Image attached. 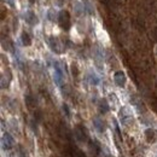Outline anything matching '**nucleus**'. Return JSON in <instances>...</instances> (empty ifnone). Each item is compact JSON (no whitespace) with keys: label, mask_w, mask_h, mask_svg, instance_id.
<instances>
[{"label":"nucleus","mask_w":157,"mask_h":157,"mask_svg":"<svg viewBox=\"0 0 157 157\" xmlns=\"http://www.w3.org/2000/svg\"><path fill=\"white\" fill-rule=\"evenodd\" d=\"M90 80H91V82H92V83H94V85H98L99 78H97L94 74H90Z\"/></svg>","instance_id":"obj_16"},{"label":"nucleus","mask_w":157,"mask_h":157,"mask_svg":"<svg viewBox=\"0 0 157 157\" xmlns=\"http://www.w3.org/2000/svg\"><path fill=\"white\" fill-rule=\"evenodd\" d=\"M1 146L5 151H9L15 146V139L10 133H4V136L1 138Z\"/></svg>","instance_id":"obj_5"},{"label":"nucleus","mask_w":157,"mask_h":157,"mask_svg":"<svg viewBox=\"0 0 157 157\" xmlns=\"http://www.w3.org/2000/svg\"><path fill=\"white\" fill-rule=\"evenodd\" d=\"M69 154H70L71 157H87V155L75 145H70L69 146Z\"/></svg>","instance_id":"obj_8"},{"label":"nucleus","mask_w":157,"mask_h":157,"mask_svg":"<svg viewBox=\"0 0 157 157\" xmlns=\"http://www.w3.org/2000/svg\"><path fill=\"white\" fill-rule=\"evenodd\" d=\"M62 109H63V111L65 113V116H67V117H70V110H69V106H68L67 104H63Z\"/></svg>","instance_id":"obj_15"},{"label":"nucleus","mask_w":157,"mask_h":157,"mask_svg":"<svg viewBox=\"0 0 157 157\" xmlns=\"http://www.w3.org/2000/svg\"><path fill=\"white\" fill-rule=\"evenodd\" d=\"M24 20L27 23H29L30 25H35L39 20H38V17L35 16V13L33 12V11H27L25 13H24Z\"/></svg>","instance_id":"obj_7"},{"label":"nucleus","mask_w":157,"mask_h":157,"mask_svg":"<svg viewBox=\"0 0 157 157\" xmlns=\"http://www.w3.org/2000/svg\"><path fill=\"white\" fill-rule=\"evenodd\" d=\"M90 149H91V151H92L96 156H98L99 154H101V146H100V144H99L97 140L90 141Z\"/></svg>","instance_id":"obj_11"},{"label":"nucleus","mask_w":157,"mask_h":157,"mask_svg":"<svg viewBox=\"0 0 157 157\" xmlns=\"http://www.w3.org/2000/svg\"><path fill=\"white\" fill-rule=\"evenodd\" d=\"M118 116L121 120V123L124 124V126H128L131 122H133V114H132L131 109L127 108V106L121 108V110L118 113Z\"/></svg>","instance_id":"obj_1"},{"label":"nucleus","mask_w":157,"mask_h":157,"mask_svg":"<svg viewBox=\"0 0 157 157\" xmlns=\"http://www.w3.org/2000/svg\"><path fill=\"white\" fill-rule=\"evenodd\" d=\"M114 81H115V83L117 85L118 87H123V86L126 85L127 78H126V75H124L123 71L118 70V71H116V73L114 74Z\"/></svg>","instance_id":"obj_6"},{"label":"nucleus","mask_w":157,"mask_h":157,"mask_svg":"<svg viewBox=\"0 0 157 157\" xmlns=\"http://www.w3.org/2000/svg\"><path fill=\"white\" fill-rule=\"evenodd\" d=\"M121 157H122V156H121Z\"/></svg>","instance_id":"obj_20"},{"label":"nucleus","mask_w":157,"mask_h":157,"mask_svg":"<svg viewBox=\"0 0 157 157\" xmlns=\"http://www.w3.org/2000/svg\"><path fill=\"white\" fill-rule=\"evenodd\" d=\"M74 137L76 138V140L80 143H87L88 140V134H87V131L83 126L78 124L74 129Z\"/></svg>","instance_id":"obj_2"},{"label":"nucleus","mask_w":157,"mask_h":157,"mask_svg":"<svg viewBox=\"0 0 157 157\" xmlns=\"http://www.w3.org/2000/svg\"><path fill=\"white\" fill-rule=\"evenodd\" d=\"M98 109L100 114H106V113L110 110V106H109V104H108V101H106L105 99H101V100L99 101Z\"/></svg>","instance_id":"obj_12"},{"label":"nucleus","mask_w":157,"mask_h":157,"mask_svg":"<svg viewBox=\"0 0 157 157\" xmlns=\"http://www.w3.org/2000/svg\"><path fill=\"white\" fill-rule=\"evenodd\" d=\"M34 117H35V121H41V118H42V116H41V113H40V111H35Z\"/></svg>","instance_id":"obj_18"},{"label":"nucleus","mask_w":157,"mask_h":157,"mask_svg":"<svg viewBox=\"0 0 157 157\" xmlns=\"http://www.w3.org/2000/svg\"><path fill=\"white\" fill-rule=\"evenodd\" d=\"M29 1H30V2H34V1H35V0H29Z\"/></svg>","instance_id":"obj_19"},{"label":"nucleus","mask_w":157,"mask_h":157,"mask_svg":"<svg viewBox=\"0 0 157 157\" xmlns=\"http://www.w3.org/2000/svg\"><path fill=\"white\" fill-rule=\"evenodd\" d=\"M48 45H50L51 50L56 53H63V51H64V45L58 38H55V36L50 38L48 39Z\"/></svg>","instance_id":"obj_4"},{"label":"nucleus","mask_w":157,"mask_h":157,"mask_svg":"<svg viewBox=\"0 0 157 157\" xmlns=\"http://www.w3.org/2000/svg\"><path fill=\"white\" fill-rule=\"evenodd\" d=\"M25 103H27V105H28L29 108H34V106L36 105V100L33 98V96H30V94H28V96L25 97Z\"/></svg>","instance_id":"obj_14"},{"label":"nucleus","mask_w":157,"mask_h":157,"mask_svg":"<svg viewBox=\"0 0 157 157\" xmlns=\"http://www.w3.org/2000/svg\"><path fill=\"white\" fill-rule=\"evenodd\" d=\"M58 22H59V25L64 30H68L70 28V15H69V12L65 11V10L60 11L58 15Z\"/></svg>","instance_id":"obj_3"},{"label":"nucleus","mask_w":157,"mask_h":157,"mask_svg":"<svg viewBox=\"0 0 157 157\" xmlns=\"http://www.w3.org/2000/svg\"><path fill=\"white\" fill-rule=\"evenodd\" d=\"M18 157H27V151L22 146H18Z\"/></svg>","instance_id":"obj_17"},{"label":"nucleus","mask_w":157,"mask_h":157,"mask_svg":"<svg viewBox=\"0 0 157 157\" xmlns=\"http://www.w3.org/2000/svg\"><path fill=\"white\" fill-rule=\"evenodd\" d=\"M21 41L24 46H30L32 45V38L29 36V34L27 32H23L21 35Z\"/></svg>","instance_id":"obj_13"},{"label":"nucleus","mask_w":157,"mask_h":157,"mask_svg":"<svg viewBox=\"0 0 157 157\" xmlns=\"http://www.w3.org/2000/svg\"><path fill=\"white\" fill-rule=\"evenodd\" d=\"M156 138H157V133L155 129L147 128V129L145 131V139H146L147 143H154V141L156 140Z\"/></svg>","instance_id":"obj_10"},{"label":"nucleus","mask_w":157,"mask_h":157,"mask_svg":"<svg viewBox=\"0 0 157 157\" xmlns=\"http://www.w3.org/2000/svg\"><path fill=\"white\" fill-rule=\"evenodd\" d=\"M93 124H94V127H96V129L100 132V133H103V132H105V129H106V126H105V122L101 120V118L99 117H96L93 118Z\"/></svg>","instance_id":"obj_9"}]
</instances>
